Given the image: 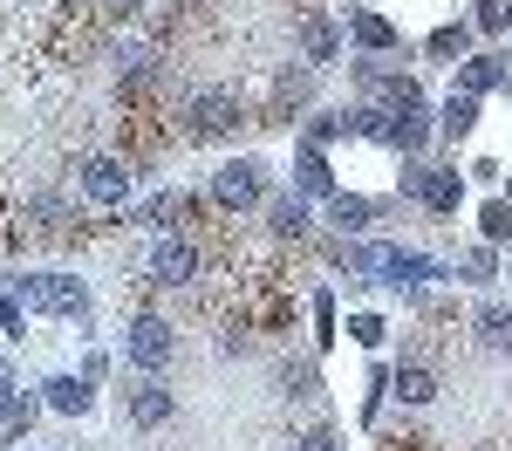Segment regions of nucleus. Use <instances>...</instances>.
<instances>
[{"instance_id": "1", "label": "nucleus", "mask_w": 512, "mask_h": 451, "mask_svg": "<svg viewBox=\"0 0 512 451\" xmlns=\"http://www.w3.org/2000/svg\"><path fill=\"white\" fill-rule=\"evenodd\" d=\"M349 267H362V274H383V281H437L444 267L437 260H424V253H410V246H349Z\"/></svg>"}, {"instance_id": "11", "label": "nucleus", "mask_w": 512, "mask_h": 451, "mask_svg": "<svg viewBox=\"0 0 512 451\" xmlns=\"http://www.w3.org/2000/svg\"><path fill=\"white\" fill-rule=\"evenodd\" d=\"M301 48H308V62H335V48H342V35H335V21H321V14H308V21H301Z\"/></svg>"}, {"instance_id": "18", "label": "nucleus", "mask_w": 512, "mask_h": 451, "mask_svg": "<svg viewBox=\"0 0 512 451\" xmlns=\"http://www.w3.org/2000/svg\"><path fill=\"white\" fill-rule=\"evenodd\" d=\"M28 417H35L28 397H7V404H0V445H14V438L28 431Z\"/></svg>"}, {"instance_id": "27", "label": "nucleus", "mask_w": 512, "mask_h": 451, "mask_svg": "<svg viewBox=\"0 0 512 451\" xmlns=\"http://www.w3.org/2000/svg\"><path fill=\"white\" fill-rule=\"evenodd\" d=\"M355 342H369V349H376V342H383V322H376V315H355Z\"/></svg>"}, {"instance_id": "12", "label": "nucleus", "mask_w": 512, "mask_h": 451, "mask_svg": "<svg viewBox=\"0 0 512 451\" xmlns=\"http://www.w3.org/2000/svg\"><path fill=\"white\" fill-rule=\"evenodd\" d=\"M472 328L485 335V342H492V349H512V308H506V301H485Z\"/></svg>"}, {"instance_id": "24", "label": "nucleus", "mask_w": 512, "mask_h": 451, "mask_svg": "<svg viewBox=\"0 0 512 451\" xmlns=\"http://www.w3.org/2000/svg\"><path fill=\"white\" fill-rule=\"evenodd\" d=\"M280 383H287V390H294V397H315V369H280Z\"/></svg>"}, {"instance_id": "23", "label": "nucleus", "mask_w": 512, "mask_h": 451, "mask_svg": "<svg viewBox=\"0 0 512 451\" xmlns=\"http://www.w3.org/2000/svg\"><path fill=\"white\" fill-rule=\"evenodd\" d=\"M485 240H512V205H485Z\"/></svg>"}, {"instance_id": "10", "label": "nucleus", "mask_w": 512, "mask_h": 451, "mask_svg": "<svg viewBox=\"0 0 512 451\" xmlns=\"http://www.w3.org/2000/svg\"><path fill=\"white\" fill-rule=\"evenodd\" d=\"M499 55H472L465 69H458V96H485V89H499Z\"/></svg>"}, {"instance_id": "22", "label": "nucleus", "mask_w": 512, "mask_h": 451, "mask_svg": "<svg viewBox=\"0 0 512 451\" xmlns=\"http://www.w3.org/2000/svg\"><path fill=\"white\" fill-rule=\"evenodd\" d=\"M506 21H512V0H478V28L485 35H499Z\"/></svg>"}, {"instance_id": "17", "label": "nucleus", "mask_w": 512, "mask_h": 451, "mask_svg": "<svg viewBox=\"0 0 512 451\" xmlns=\"http://www.w3.org/2000/svg\"><path fill=\"white\" fill-rule=\"evenodd\" d=\"M185 212H192L185 192H164V199H151L144 212H137V226H164V219H185Z\"/></svg>"}, {"instance_id": "19", "label": "nucleus", "mask_w": 512, "mask_h": 451, "mask_svg": "<svg viewBox=\"0 0 512 451\" xmlns=\"http://www.w3.org/2000/svg\"><path fill=\"white\" fill-rule=\"evenodd\" d=\"M472 123H478V96H451L444 103V137H465Z\"/></svg>"}, {"instance_id": "5", "label": "nucleus", "mask_w": 512, "mask_h": 451, "mask_svg": "<svg viewBox=\"0 0 512 451\" xmlns=\"http://www.w3.org/2000/svg\"><path fill=\"white\" fill-rule=\"evenodd\" d=\"M212 199H219V205H233V212L260 205V164H253V158L219 164V178H212Z\"/></svg>"}, {"instance_id": "28", "label": "nucleus", "mask_w": 512, "mask_h": 451, "mask_svg": "<svg viewBox=\"0 0 512 451\" xmlns=\"http://www.w3.org/2000/svg\"><path fill=\"white\" fill-rule=\"evenodd\" d=\"M458 41H465L458 28H444V35H431V55H458Z\"/></svg>"}, {"instance_id": "7", "label": "nucleus", "mask_w": 512, "mask_h": 451, "mask_svg": "<svg viewBox=\"0 0 512 451\" xmlns=\"http://www.w3.org/2000/svg\"><path fill=\"white\" fill-rule=\"evenodd\" d=\"M185 117H192V123H185L192 137H219V130H233V123H239V103L205 89V96H192V103H185Z\"/></svg>"}, {"instance_id": "3", "label": "nucleus", "mask_w": 512, "mask_h": 451, "mask_svg": "<svg viewBox=\"0 0 512 451\" xmlns=\"http://www.w3.org/2000/svg\"><path fill=\"white\" fill-rule=\"evenodd\" d=\"M171 349H178V342H171V328H164L158 315H137V322L123 328V356H130L137 369H164Z\"/></svg>"}, {"instance_id": "25", "label": "nucleus", "mask_w": 512, "mask_h": 451, "mask_svg": "<svg viewBox=\"0 0 512 451\" xmlns=\"http://www.w3.org/2000/svg\"><path fill=\"white\" fill-rule=\"evenodd\" d=\"M458 267H465V274H472V281H492V253H485V246H472V253H465V260H458Z\"/></svg>"}, {"instance_id": "15", "label": "nucleus", "mask_w": 512, "mask_h": 451, "mask_svg": "<svg viewBox=\"0 0 512 451\" xmlns=\"http://www.w3.org/2000/svg\"><path fill=\"white\" fill-rule=\"evenodd\" d=\"M328 212H335V226H369V219H376V199H355V192H335V199H328Z\"/></svg>"}, {"instance_id": "16", "label": "nucleus", "mask_w": 512, "mask_h": 451, "mask_svg": "<svg viewBox=\"0 0 512 451\" xmlns=\"http://www.w3.org/2000/svg\"><path fill=\"white\" fill-rule=\"evenodd\" d=\"M355 41H362V48H396V28L383 21V14L362 7V14H355Z\"/></svg>"}, {"instance_id": "2", "label": "nucleus", "mask_w": 512, "mask_h": 451, "mask_svg": "<svg viewBox=\"0 0 512 451\" xmlns=\"http://www.w3.org/2000/svg\"><path fill=\"white\" fill-rule=\"evenodd\" d=\"M14 294L28 308H41V315H89V287L69 281V274H21Z\"/></svg>"}, {"instance_id": "8", "label": "nucleus", "mask_w": 512, "mask_h": 451, "mask_svg": "<svg viewBox=\"0 0 512 451\" xmlns=\"http://www.w3.org/2000/svg\"><path fill=\"white\" fill-rule=\"evenodd\" d=\"M198 274V253H192V240H164L158 253H151V281H164V287H185Z\"/></svg>"}, {"instance_id": "14", "label": "nucleus", "mask_w": 512, "mask_h": 451, "mask_svg": "<svg viewBox=\"0 0 512 451\" xmlns=\"http://www.w3.org/2000/svg\"><path fill=\"white\" fill-rule=\"evenodd\" d=\"M48 404L62 410V417H82V410H89V383H82V376H55V383H48Z\"/></svg>"}, {"instance_id": "21", "label": "nucleus", "mask_w": 512, "mask_h": 451, "mask_svg": "<svg viewBox=\"0 0 512 451\" xmlns=\"http://www.w3.org/2000/svg\"><path fill=\"white\" fill-rule=\"evenodd\" d=\"M274 226L280 233H301V226H308V205L301 199H274Z\"/></svg>"}, {"instance_id": "20", "label": "nucleus", "mask_w": 512, "mask_h": 451, "mask_svg": "<svg viewBox=\"0 0 512 451\" xmlns=\"http://www.w3.org/2000/svg\"><path fill=\"white\" fill-rule=\"evenodd\" d=\"M301 192H328V164L315 144H301Z\"/></svg>"}, {"instance_id": "4", "label": "nucleus", "mask_w": 512, "mask_h": 451, "mask_svg": "<svg viewBox=\"0 0 512 451\" xmlns=\"http://www.w3.org/2000/svg\"><path fill=\"white\" fill-rule=\"evenodd\" d=\"M403 192H417L431 212H458L465 178H458V171H431V164H410V171H403Z\"/></svg>"}, {"instance_id": "30", "label": "nucleus", "mask_w": 512, "mask_h": 451, "mask_svg": "<svg viewBox=\"0 0 512 451\" xmlns=\"http://www.w3.org/2000/svg\"><path fill=\"white\" fill-rule=\"evenodd\" d=\"M0 404H7V369H0Z\"/></svg>"}, {"instance_id": "9", "label": "nucleus", "mask_w": 512, "mask_h": 451, "mask_svg": "<svg viewBox=\"0 0 512 451\" xmlns=\"http://www.w3.org/2000/svg\"><path fill=\"white\" fill-rule=\"evenodd\" d=\"M171 417V390L164 383H137L130 390V424H164Z\"/></svg>"}, {"instance_id": "29", "label": "nucleus", "mask_w": 512, "mask_h": 451, "mask_svg": "<svg viewBox=\"0 0 512 451\" xmlns=\"http://www.w3.org/2000/svg\"><path fill=\"white\" fill-rule=\"evenodd\" d=\"M137 7H144V0H103V14H117V21H130Z\"/></svg>"}, {"instance_id": "6", "label": "nucleus", "mask_w": 512, "mask_h": 451, "mask_svg": "<svg viewBox=\"0 0 512 451\" xmlns=\"http://www.w3.org/2000/svg\"><path fill=\"white\" fill-rule=\"evenodd\" d=\"M82 192H89L96 205L130 199V164H123V158H89V164H82Z\"/></svg>"}, {"instance_id": "13", "label": "nucleus", "mask_w": 512, "mask_h": 451, "mask_svg": "<svg viewBox=\"0 0 512 451\" xmlns=\"http://www.w3.org/2000/svg\"><path fill=\"white\" fill-rule=\"evenodd\" d=\"M396 397H403V404H431V397H437V376L424 363H403V369H396Z\"/></svg>"}, {"instance_id": "26", "label": "nucleus", "mask_w": 512, "mask_h": 451, "mask_svg": "<svg viewBox=\"0 0 512 451\" xmlns=\"http://www.w3.org/2000/svg\"><path fill=\"white\" fill-rule=\"evenodd\" d=\"M294 451H342L335 431H308V438H294Z\"/></svg>"}]
</instances>
